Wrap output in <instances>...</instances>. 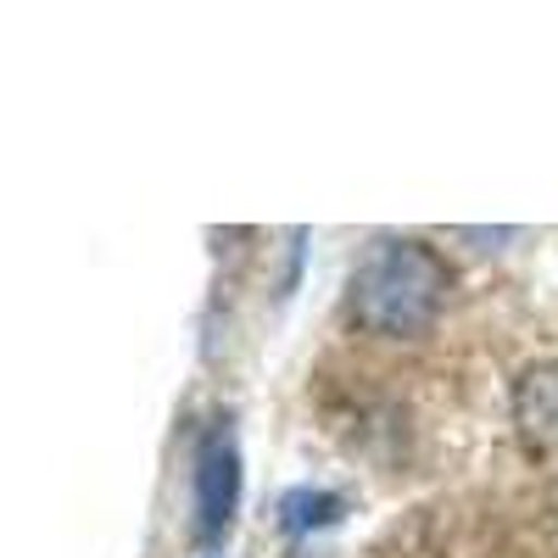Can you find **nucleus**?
Here are the masks:
<instances>
[{
    "instance_id": "obj_4",
    "label": "nucleus",
    "mask_w": 558,
    "mask_h": 558,
    "mask_svg": "<svg viewBox=\"0 0 558 558\" xmlns=\"http://www.w3.org/2000/svg\"><path fill=\"white\" fill-rule=\"evenodd\" d=\"M341 497L336 492H313V486H296V492H286V502H279V525L286 531H296V536H307V531H324V525H336L341 520Z\"/></svg>"
},
{
    "instance_id": "obj_1",
    "label": "nucleus",
    "mask_w": 558,
    "mask_h": 558,
    "mask_svg": "<svg viewBox=\"0 0 558 558\" xmlns=\"http://www.w3.org/2000/svg\"><path fill=\"white\" fill-rule=\"evenodd\" d=\"M452 274L418 241H380L352 274V318L375 336H418L447 307Z\"/></svg>"
},
{
    "instance_id": "obj_2",
    "label": "nucleus",
    "mask_w": 558,
    "mask_h": 558,
    "mask_svg": "<svg viewBox=\"0 0 558 558\" xmlns=\"http://www.w3.org/2000/svg\"><path fill=\"white\" fill-rule=\"evenodd\" d=\"M241 508V441L229 425H213L196 447V525L202 536H223Z\"/></svg>"
},
{
    "instance_id": "obj_3",
    "label": "nucleus",
    "mask_w": 558,
    "mask_h": 558,
    "mask_svg": "<svg viewBox=\"0 0 558 558\" xmlns=\"http://www.w3.org/2000/svg\"><path fill=\"white\" fill-rule=\"evenodd\" d=\"M514 430L531 452H558V357L531 363L514 380Z\"/></svg>"
}]
</instances>
